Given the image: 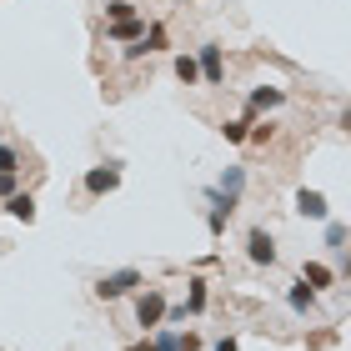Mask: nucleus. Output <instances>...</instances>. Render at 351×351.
I'll list each match as a JSON object with an SVG mask.
<instances>
[{
    "mask_svg": "<svg viewBox=\"0 0 351 351\" xmlns=\"http://www.w3.org/2000/svg\"><path fill=\"white\" fill-rule=\"evenodd\" d=\"M141 286H146V276H141L136 266H121V271H106V276L95 281V296L101 301H121V296H136Z\"/></svg>",
    "mask_w": 351,
    "mask_h": 351,
    "instance_id": "1",
    "label": "nucleus"
},
{
    "mask_svg": "<svg viewBox=\"0 0 351 351\" xmlns=\"http://www.w3.org/2000/svg\"><path fill=\"white\" fill-rule=\"evenodd\" d=\"M196 66H201V86H226V56H221V40L196 45Z\"/></svg>",
    "mask_w": 351,
    "mask_h": 351,
    "instance_id": "2",
    "label": "nucleus"
},
{
    "mask_svg": "<svg viewBox=\"0 0 351 351\" xmlns=\"http://www.w3.org/2000/svg\"><path fill=\"white\" fill-rule=\"evenodd\" d=\"M161 322H166V291L161 286L136 291V326H161Z\"/></svg>",
    "mask_w": 351,
    "mask_h": 351,
    "instance_id": "3",
    "label": "nucleus"
},
{
    "mask_svg": "<svg viewBox=\"0 0 351 351\" xmlns=\"http://www.w3.org/2000/svg\"><path fill=\"white\" fill-rule=\"evenodd\" d=\"M206 206H211V211H206V231L221 236L231 226V216H236V206H241V201H231V196H221L216 186H206Z\"/></svg>",
    "mask_w": 351,
    "mask_h": 351,
    "instance_id": "4",
    "label": "nucleus"
},
{
    "mask_svg": "<svg viewBox=\"0 0 351 351\" xmlns=\"http://www.w3.org/2000/svg\"><path fill=\"white\" fill-rule=\"evenodd\" d=\"M276 256H281V251H276V236H271L266 226H251V231H246V261H251V266H276Z\"/></svg>",
    "mask_w": 351,
    "mask_h": 351,
    "instance_id": "5",
    "label": "nucleus"
},
{
    "mask_svg": "<svg viewBox=\"0 0 351 351\" xmlns=\"http://www.w3.org/2000/svg\"><path fill=\"white\" fill-rule=\"evenodd\" d=\"M286 106V90L281 86H251L246 90V110H241V116L246 121H256V116H266V110H281Z\"/></svg>",
    "mask_w": 351,
    "mask_h": 351,
    "instance_id": "6",
    "label": "nucleus"
},
{
    "mask_svg": "<svg viewBox=\"0 0 351 351\" xmlns=\"http://www.w3.org/2000/svg\"><path fill=\"white\" fill-rule=\"evenodd\" d=\"M81 186H86V196H110V191L121 186V161H101V166H90Z\"/></svg>",
    "mask_w": 351,
    "mask_h": 351,
    "instance_id": "7",
    "label": "nucleus"
},
{
    "mask_svg": "<svg viewBox=\"0 0 351 351\" xmlns=\"http://www.w3.org/2000/svg\"><path fill=\"white\" fill-rule=\"evenodd\" d=\"M291 206H296V216H306V221H331V201L322 191H311V186H301L291 196Z\"/></svg>",
    "mask_w": 351,
    "mask_h": 351,
    "instance_id": "8",
    "label": "nucleus"
},
{
    "mask_svg": "<svg viewBox=\"0 0 351 351\" xmlns=\"http://www.w3.org/2000/svg\"><path fill=\"white\" fill-rule=\"evenodd\" d=\"M301 286H311V291H326V286H337V271H331L326 261H301Z\"/></svg>",
    "mask_w": 351,
    "mask_h": 351,
    "instance_id": "9",
    "label": "nucleus"
},
{
    "mask_svg": "<svg viewBox=\"0 0 351 351\" xmlns=\"http://www.w3.org/2000/svg\"><path fill=\"white\" fill-rule=\"evenodd\" d=\"M141 36H146V15H136V21H116V25H106V40H110V45H136Z\"/></svg>",
    "mask_w": 351,
    "mask_h": 351,
    "instance_id": "10",
    "label": "nucleus"
},
{
    "mask_svg": "<svg viewBox=\"0 0 351 351\" xmlns=\"http://www.w3.org/2000/svg\"><path fill=\"white\" fill-rule=\"evenodd\" d=\"M171 71H176V81H181V86H201V66H196V51H176Z\"/></svg>",
    "mask_w": 351,
    "mask_h": 351,
    "instance_id": "11",
    "label": "nucleus"
},
{
    "mask_svg": "<svg viewBox=\"0 0 351 351\" xmlns=\"http://www.w3.org/2000/svg\"><path fill=\"white\" fill-rule=\"evenodd\" d=\"M286 306H291L296 316H311L316 311V291H311V286H301V281H291V286H286Z\"/></svg>",
    "mask_w": 351,
    "mask_h": 351,
    "instance_id": "12",
    "label": "nucleus"
},
{
    "mask_svg": "<svg viewBox=\"0 0 351 351\" xmlns=\"http://www.w3.org/2000/svg\"><path fill=\"white\" fill-rule=\"evenodd\" d=\"M221 196H231V201H241V191H246V166H226L221 171V181H216Z\"/></svg>",
    "mask_w": 351,
    "mask_h": 351,
    "instance_id": "13",
    "label": "nucleus"
},
{
    "mask_svg": "<svg viewBox=\"0 0 351 351\" xmlns=\"http://www.w3.org/2000/svg\"><path fill=\"white\" fill-rule=\"evenodd\" d=\"M206 301H211V286H206L201 276H191V281H186V316H201Z\"/></svg>",
    "mask_w": 351,
    "mask_h": 351,
    "instance_id": "14",
    "label": "nucleus"
},
{
    "mask_svg": "<svg viewBox=\"0 0 351 351\" xmlns=\"http://www.w3.org/2000/svg\"><path fill=\"white\" fill-rule=\"evenodd\" d=\"M5 211L30 226V221H36V196H30V191H15V196H5Z\"/></svg>",
    "mask_w": 351,
    "mask_h": 351,
    "instance_id": "15",
    "label": "nucleus"
},
{
    "mask_svg": "<svg viewBox=\"0 0 351 351\" xmlns=\"http://www.w3.org/2000/svg\"><path fill=\"white\" fill-rule=\"evenodd\" d=\"M136 0H106V25H116V21H136Z\"/></svg>",
    "mask_w": 351,
    "mask_h": 351,
    "instance_id": "16",
    "label": "nucleus"
},
{
    "mask_svg": "<svg viewBox=\"0 0 351 351\" xmlns=\"http://www.w3.org/2000/svg\"><path fill=\"white\" fill-rule=\"evenodd\" d=\"M151 351H181V331H176V326H156Z\"/></svg>",
    "mask_w": 351,
    "mask_h": 351,
    "instance_id": "17",
    "label": "nucleus"
},
{
    "mask_svg": "<svg viewBox=\"0 0 351 351\" xmlns=\"http://www.w3.org/2000/svg\"><path fill=\"white\" fill-rule=\"evenodd\" d=\"M166 45H171V36H166V25H161V21H151V25H146V56H156V51H166Z\"/></svg>",
    "mask_w": 351,
    "mask_h": 351,
    "instance_id": "18",
    "label": "nucleus"
},
{
    "mask_svg": "<svg viewBox=\"0 0 351 351\" xmlns=\"http://www.w3.org/2000/svg\"><path fill=\"white\" fill-rule=\"evenodd\" d=\"M246 131H251V121H246V116H236V121H226V125H221V136H226L231 146H241V141H246Z\"/></svg>",
    "mask_w": 351,
    "mask_h": 351,
    "instance_id": "19",
    "label": "nucleus"
},
{
    "mask_svg": "<svg viewBox=\"0 0 351 351\" xmlns=\"http://www.w3.org/2000/svg\"><path fill=\"white\" fill-rule=\"evenodd\" d=\"M246 141H256V146H271V141H276V125H271V121H251Z\"/></svg>",
    "mask_w": 351,
    "mask_h": 351,
    "instance_id": "20",
    "label": "nucleus"
},
{
    "mask_svg": "<svg viewBox=\"0 0 351 351\" xmlns=\"http://www.w3.org/2000/svg\"><path fill=\"white\" fill-rule=\"evenodd\" d=\"M5 171H15V176H21V151H15L10 141H0V176H5Z\"/></svg>",
    "mask_w": 351,
    "mask_h": 351,
    "instance_id": "21",
    "label": "nucleus"
},
{
    "mask_svg": "<svg viewBox=\"0 0 351 351\" xmlns=\"http://www.w3.org/2000/svg\"><path fill=\"white\" fill-rule=\"evenodd\" d=\"M326 246L331 251H346V226H341V221H326Z\"/></svg>",
    "mask_w": 351,
    "mask_h": 351,
    "instance_id": "22",
    "label": "nucleus"
},
{
    "mask_svg": "<svg viewBox=\"0 0 351 351\" xmlns=\"http://www.w3.org/2000/svg\"><path fill=\"white\" fill-rule=\"evenodd\" d=\"M15 181H21L15 171H5V176H0V201H5V196H15Z\"/></svg>",
    "mask_w": 351,
    "mask_h": 351,
    "instance_id": "23",
    "label": "nucleus"
},
{
    "mask_svg": "<svg viewBox=\"0 0 351 351\" xmlns=\"http://www.w3.org/2000/svg\"><path fill=\"white\" fill-rule=\"evenodd\" d=\"M236 346H241L236 337H216V341H211V351H236Z\"/></svg>",
    "mask_w": 351,
    "mask_h": 351,
    "instance_id": "24",
    "label": "nucleus"
},
{
    "mask_svg": "<svg viewBox=\"0 0 351 351\" xmlns=\"http://www.w3.org/2000/svg\"><path fill=\"white\" fill-rule=\"evenodd\" d=\"M341 125H346V131H351V106H346V110H341Z\"/></svg>",
    "mask_w": 351,
    "mask_h": 351,
    "instance_id": "25",
    "label": "nucleus"
},
{
    "mask_svg": "<svg viewBox=\"0 0 351 351\" xmlns=\"http://www.w3.org/2000/svg\"><path fill=\"white\" fill-rule=\"evenodd\" d=\"M125 351H151V341H136V346H125Z\"/></svg>",
    "mask_w": 351,
    "mask_h": 351,
    "instance_id": "26",
    "label": "nucleus"
},
{
    "mask_svg": "<svg viewBox=\"0 0 351 351\" xmlns=\"http://www.w3.org/2000/svg\"><path fill=\"white\" fill-rule=\"evenodd\" d=\"M176 5H186V0H176Z\"/></svg>",
    "mask_w": 351,
    "mask_h": 351,
    "instance_id": "27",
    "label": "nucleus"
}]
</instances>
